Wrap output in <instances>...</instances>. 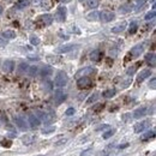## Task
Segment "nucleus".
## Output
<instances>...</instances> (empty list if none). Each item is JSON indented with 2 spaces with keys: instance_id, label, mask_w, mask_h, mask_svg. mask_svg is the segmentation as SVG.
Masks as SVG:
<instances>
[{
  "instance_id": "f257e3e1",
  "label": "nucleus",
  "mask_w": 156,
  "mask_h": 156,
  "mask_svg": "<svg viewBox=\"0 0 156 156\" xmlns=\"http://www.w3.org/2000/svg\"><path fill=\"white\" fill-rule=\"evenodd\" d=\"M67 82H69V77H67L66 72L64 71H58V73L55 75V78H54V84L56 86H65L67 84Z\"/></svg>"
},
{
  "instance_id": "f03ea898",
  "label": "nucleus",
  "mask_w": 156,
  "mask_h": 156,
  "mask_svg": "<svg viewBox=\"0 0 156 156\" xmlns=\"http://www.w3.org/2000/svg\"><path fill=\"white\" fill-rule=\"evenodd\" d=\"M77 85L79 89H86V88H89L93 85V81L90 79L88 76H83V77H79L77 81Z\"/></svg>"
},
{
  "instance_id": "7ed1b4c3",
  "label": "nucleus",
  "mask_w": 156,
  "mask_h": 156,
  "mask_svg": "<svg viewBox=\"0 0 156 156\" xmlns=\"http://www.w3.org/2000/svg\"><path fill=\"white\" fill-rule=\"evenodd\" d=\"M67 17V8L66 6H59L55 12V19L58 22H65Z\"/></svg>"
},
{
  "instance_id": "20e7f679",
  "label": "nucleus",
  "mask_w": 156,
  "mask_h": 156,
  "mask_svg": "<svg viewBox=\"0 0 156 156\" xmlns=\"http://www.w3.org/2000/svg\"><path fill=\"white\" fill-rule=\"evenodd\" d=\"M114 18H115V13L109 12V11H101L99 13V19H100L101 22H103V23L112 22Z\"/></svg>"
},
{
  "instance_id": "39448f33",
  "label": "nucleus",
  "mask_w": 156,
  "mask_h": 156,
  "mask_svg": "<svg viewBox=\"0 0 156 156\" xmlns=\"http://www.w3.org/2000/svg\"><path fill=\"white\" fill-rule=\"evenodd\" d=\"M37 118L40 119L41 118V120L45 123V124H51V123H53L54 121V119H55V116L53 115V114H49V113H42V112H37Z\"/></svg>"
},
{
  "instance_id": "423d86ee",
  "label": "nucleus",
  "mask_w": 156,
  "mask_h": 156,
  "mask_svg": "<svg viewBox=\"0 0 156 156\" xmlns=\"http://www.w3.org/2000/svg\"><path fill=\"white\" fill-rule=\"evenodd\" d=\"M149 125H150V121H149V120L141 121V123L136 124V125L133 126V131H134V133H141V132H143L144 130H147V129L149 127Z\"/></svg>"
},
{
  "instance_id": "0eeeda50",
  "label": "nucleus",
  "mask_w": 156,
  "mask_h": 156,
  "mask_svg": "<svg viewBox=\"0 0 156 156\" xmlns=\"http://www.w3.org/2000/svg\"><path fill=\"white\" fill-rule=\"evenodd\" d=\"M147 114H148V108L145 106H143V107H139V108H137L133 112V118L134 119H141Z\"/></svg>"
},
{
  "instance_id": "6e6552de",
  "label": "nucleus",
  "mask_w": 156,
  "mask_h": 156,
  "mask_svg": "<svg viewBox=\"0 0 156 156\" xmlns=\"http://www.w3.org/2000/svg\"><path fill=\"white\" fill-rule=\"evenodd\" d=\"M144 51V47L143 45H137V46H134L133 48H131V51H130V55L131 58H138Z\"/></svg>"
},
{
  "instance_id": "1a4fd4ad",
  "label": "nucleus",
  "mask_w": 156,
  "mask_h": 156,
  "mask_svg": "<svg viewBox=\"0 0 156 156\" xmlns=\"http://www.w3.org/2000/svg\"><path fill=\"white\" fill-rule=\"evenodd\" d=\"M150 75H151V70L150 69H145V70H143V71H141L138 73L136 82H137V83H142L144 79H147L148 77H150Z\"/></svg>"
},
{
  "instance_id": "9d476101",
  "label": "nucleus",
  "mask_w": 156,
  "mask_h": 156,
  "mask_svg": "<svg viewBox=\"0 0 156 156\" xmlns=\"http://www.w3.org/2000/svg\"><path fill=\"white\" fill-rule=\"evenodd\" d=\"M96 72V69H94V67H90V66H88V67H84V69L79 70L77 72V77H83V76H89V75H93Z\"/></svg>"
},
{
  "instance_id": "9b49d317",
  "label": "nucleus",
  "mask_w": 156,
  "mask_h": 156,
  "mask_svg": "<svg viewBox=\"0 0 156 156\" xmlns=\"http://www.w3.org/2000/svg\"><path fill=\"white\" fill-rule=\"evenodd\" d=\"M76 47H77L76 45H64V46L58 47L56 49H55V53H59V54H61V53H69V52H71L73 48H76Z\"/></svg>"
},
{
  "instance_id": "f8f14e48",
  "label": "nucleus",
  "mask_w": 156,
  "mask_h": 156,
  "mask_svg": "<svg viewBox=\"0 0 156 156\" xmlns=\"http://www.w3.org/2000/svg\"><path fill=\"white\" fill-rule=\"evenodd\" d=\"M15 69V63L12 60H5L3 63V71L5 73H10V72H12Z\"/></svg>"
},
{
  "instance_id": "ddd939ff",
  "label": "nucleus",
  "mask_w": 156,
  "mask_h": 156,
  "mask_svg": "<svg viewBox=\"0 0 156 156\" xmlns=\"http://www.w3.org/2000/svg\"><path fill=\"white\" fill-rule=\"evenodd\" d=\"M15 123H16V125H17L21 130H23V131L28 130V124H26V121H25L23 118H21V116H15Z\"/></svg>"
},
{
  "instance_id": "4468645a",
  "label": "nucleus",
  "mask_w": 156,
  "mask_h": 156,
  "mask_svg": "<svg viewBox=\"0 0 156 156\" xmlns=\"http://www.w3.org/2000/svg\"><path fill=\"white\" fill-rule=\"evenodd\" d=\"M65 99H66V95H65L61 90H56V91L54 93V100H55V103H56V104L63 103V102L65 101Z\"/></svg>"
},
{
  "instance_id": "2eb2a0df",
  "label": "nucleus",
  "mask_w": 156,
  "mask_h": 156,
  "mask_svg": "<svg viewBox=\"0 0 156 156\" xmlns=\"http://www.w3.org/2000/svg\"><path fill=\"white\" fill-rule=\"evenodd\" d=\"M126 25H127V23H126L125 21H123V22L119 23L118 25H115V26L112 28V33H113V34H120V33H123L125 29H126Z\"/></svg>"
},
{
  "instance_id": "dca6fc26",
  "label": "nucleus",
  "mask_w": 156,
  "mask_h": 156,
  "mask_svg": "<svg viewBox=\"0 0 156 156\" xmlns=\"http://www.w3.org/2000/svg\"><path fill=\"white\" fill-rule=\"evenodd\" d=\"M29 124H30L31 127H38L41 124V120L35 114H29Z\"/></svg>"
},
{
  "instance_id": "f3484780",
  "label": "nucleus",
  "mask_w": 156,
  "mask_h": 156,
  "mask_svg": "<svg viewBox=\"0 0 156 156\" xmlns=\"http://www.w3.org/2000/svg\"><path fill=\"white\" fill-rule=\"evenodd\" d=\"M40 19L45 23V25H51L52 22H53V16L49 15V13H46V15H42L40 17Z\"/></svg>"
},
{
  "instance_id": "a211bd4d",
  "label": "nucleus",
  "mask_w": 156,
  "mask_h": 156,
  "mask_svg": "<svg viewBox=\"0 0 156 156\" xmlns=\"http://www.w3.org/2000/svg\"><path fill=\"white\" fill-rule=\"evenodd\" d=\"M145 61H147L150 66H155V64H156L155 54H154V53H148L147 55H145Z\"/></svg>"
},
{
  "instance_id": "6ab92c4d",
  "label": "nucleus",
  "mask_w": 156,
  "mask_h": 156,
  "mask_svg": "<svg viewBox=\"0 0 156 156\" xmlns=\"http://www.w3.org/2000/svg\"><path fill=\"white\" fill-rule=\"evenodd\" d=\"M28 6H29V1H28V0H18V1L16 3V5H15V8L23 10V8L28 7Z\"/></svg>"
},
{
  "instance_id": "aec40b11",
  "label": "nucleus",
  "mask_w": 156,
  "mask_h": 156,
  "mask_svg": "<svg viewBox=\"0 0 156 156\" xmlns=\"http://www.w3.org/2000/svg\"><path fill=\"white\" fill-rule=\"evenodd\" d=\"M53 73V69L51 66H45L42 67V70H41V76L42 77H48V76H51Z\"/></svg>"
},
{
  "instance_id": "412c9836",
  "label": "nucleus",
  "mask_w": 156,
  "mask_h": 156,
  "mask_svg": "<svg viewBox=\"0 0 156 156\" xmlns=\"http://www.w3.org/2000/svg\"><path fill=\"white\" fill-rule=\"evenodd\" d=\"M101 56H102V53H101L99 49L94 51V52L90 54V58H91V60H93V61H100Z\"/></svg>"
},
{
  "instance_id": "4be33fe9",
  "label": "nucleus",
  "mask_w": 156,
  "mask_h": 156,
  "mask_svg": "<svg viewBox=\"0 0 156 156\" xmlns=\"http://www.w3.org/2000/svg\"><path fill=\"white\" fill-rule=\"evenodd\" d=\"M3 37L6 38V40H13L16 37V33L13 30H6L3 33Z\"/></svg>"
},
{
  "instance_id": "5701e85b",
  "label": "nucleus",
  "mask_w": 156,
  "mask_h": 156,
  "mask_svg": "<svg viewBox=\"0 0 156 156\" xmlns=\"http://www.w3.org/2000/svg\"><path fill=\"white\" fill-rule=\"evenodd\" d=\"M116 94V90L115 89H108V90H106L102 93V96L104 97V99H112L113 96H115Z\"/></svg>"
},
{
  "instance_id": "b1692460",
  "label": "nucleus",
  "mask_w": 156,
  "mask_h": 156,
  "mask_svg": "<svg viewBox=\"0 0 156 156\" xmlns=\"http://www.w3.org/2000/svg\"><path fill=\"white\" fill-rule=\"evenodd\" d=\"M86 19H88V21H97V19H99V12L93 11L90 13H88L86 15Z\"/></svg>"
},
{
  "instance_id": "393cba45",
  "label": "nucleus",
  "mask_w": 156,
  "mask_h": 156,
  "mask_svg": "<svg viewBox=\"0 0 156 156\" xmlns=\"http://www.w3.org/2000/svg\"><path fill=\"white\" fill-rule=\"evenodd\" d=\"M29 41H30V43L33 46H38L41 43V40H40V37L36 36V35H31L30 38H29Z\"/></svg>"
},
{
  "instance_id": "a878e982",
  "label": "nucleus",
  "mask_w": 156,
  "mask_h": 156,
  "mask_svg": "<svg viewBox=\"0 0 156 156\" xmlns=\"http://www.w3.org/2000/svg\"><path fill=\"white\" fill-rule=\"evenodd\" d=\"M34 139H35L34 136H24V137L22 138V142H23V144H25V145H30V144L34 142Z\"/></svg>"
},
{
  "instance_id": "bb28decb",
  "label": "nucleus",
  "mask_w": 156,
  "mask_h": 156,
  "mask_svg": "<svg viewBox=\"0 0 156 156\" xmlns=\"http://www.w3.org/2000/svg\"><path fill=\"white\" fill-rule=\"evenodd\" d=\"M37 72H38V67H37V66H30V67H28V73H29V76L34 77V76L37 75Z\"/></svg>"
},
{
  "instance_id": "cd10ccee",
  "label": "nucleus",
  "mask_w": 156,
  "mask_h": 156,
  "mask_svg": "<svg viewBox=\"0 0 156 156\" xmlns=\"http://www.w3.org/2000/svg\"><path fill=\"white\" fill-rule=\"evenodd\" d=\"M137 29H138V24L136 23V22H132V23L130 24V29H129V33H130V35L136 34V31H137Z\"/></svg>"
},
{
  "instance_id": "c85d7f7f",
  "label": "nucleus",
  "mask_w": 156,
  "mask_h": 156,
  "mask_svg": "<svg viewBox=\"0 0 156 156\" xmlns=\"http://www.w3.org/2000/svg\"><path fill=\"white\" fill-rule=\"evenodd\" d=\"M154 137H155V131H148L145 134L142 136V139H143V141H148V139L154 138Z\"/></svg>"
},
{
  "instance_id": "c756f323",
  "label": "nucleus",
  "mask_w": 156,
  "mask_h": 156,
  "mask_svg": "<svg viewBox=\"0 0 156 156\" xmlns=\"http://www.w3.org/2000/svg\"><path fill=\"white\" fill-rule=\"evenodd\" d=\"M114 133H115V129H111V130H108L107 132H104V133L102 134V138H103V139H108V138L112 137Z\"/></svg>"
},
{
  "instance_id": "7c9ffc66",
  "label": "nucleus",
  "mask_w": 156,
  "mask_h": 156,
  "mask_svg": "<svg viewBox=\"0 0 156 156\" xmlns=\"http://www.w3.org/2000/svg\"><path fill=\"white\" fill-rule=\"evenodd\" d=\"M99 94H97V93H95L94 95H91L90 97H89V99H88L86 100V104H91V103H94L95 101H97V99H99Z\"/></svg>"
},
{
  "instance_id": "2f4dec72",
  "label": "nucleus",
  "mask_w": 156,
  "mask_h": 156,
  "mask_svg": "<svg viewBox=\"0 0 156 156\" xmlns=\"http://www.w3.org/2000/svg\"><path fill=\"white\" fill-rule=\"evenodd\" d=\"M47 60H48V63H51V64H58V63L60 61V58H59V56L48 55V56H47Z\"/></svg>"
},
{
  "instance_id": "473e14b6",
  "label": "nucleus",
  "mask_w": 156,
  "mask_h": 156,
  "mask_svg": "<svg viewBox=\"0 0 156 156\" xmlns=\"http://www.w3.org/2000/svg\"><path fill=\"white\" fill-rule=\"evenodd\" d=\"M55 131V126H48V127H45L42 130V134H51Z\"/></svg>"
},
{
  "instance_id": "72a5a7b5",
  "label": "nucleus",
  "mask_w": 156,
  "mask_h": 156,
  "mask_svg": "<svg viewBox=\"0 0 156 156\" xmlns=\"http://www.w3.org/2000/svg\"><path fill=\"white\" fill-rule=\"evenodd\" d=\"M28 64H25V63H22V64H19V66H18V71L21 72V73H24V72H26L28 71Z\"/></svg>"
},
{
  "instance_id": "f704fd0d",
  "label": "nucleus",
  "mask_w": 156,
  "mask_h": 156,
  "mask_svg": "<svg viewBox=\"0 0 156 156\" xmlns=\"http://www.w3.org/2000/svg\"><path fill=\"white\" fill-rule=\"evenodd\" d=\"M88 6L90 8H96L99 6V0H88Z\"/></svg>"
},
{
  "instance_id": "c9c22d12",
  "label": "nucleus",
  "mask_w": 156,
  "mask_h": 156,
  "mask_svg": "<svg viewBox=\"0 0 156 156\" xmlns=\"http://www.w3.org/2000/svg\"><path fill=\"white\" fill-rule=\"evenodd\" d=\"M138 66H139V64H136V65H133L132 67H130V69H127V71H126V73H127L129 76H132V75L136 72V70L138 69Z\"/></svg>"
},
{
  "instance_id": "e433bc0d",
  "label": "nucleus",
  "mask_w": 156,
  "mask_h": 156,
  "mask_svg": "<svg viewBox=\"0 0 156 156\" xmlns=\"http://www.w3.org/2000/svg\"><path fill=\"white\" fill-rule=\"evenodd\" d=\"M147 3V0H137V6H136V11H139L143 8V6Z\"/></svg>"
},
{
  "instance_id": "4c0bfd02",
  "label": "nucleus",
  "mask_w": 156,
  "mask_h": 156,
  "mask_svg": "<svg viewBox=\"0 0 156 156\" xmlns=\"http://www.w3.org/2000/svg\"><path fill=\"white\" fill-rule=\"evenodd\" d=\"M155 11L153 10V11H150V12H148L147 15H145V19H147V21H150V19H154L155 18Z\"/></svg>"
},
{
  "instance_id": "58836bf2",
  "label": "nucleus",
  "mask_w": 156,
  "mask_h": 156,
  "mask_svg": "<svg viewBox=\"0 0 156 156\" xmlns=\"http://www.w3.org/2000/svg\"><path fill=\"white\" fill-rule=\"evenodd\" d=\"M131 7H129V5H124L123 7H120V12L121 13H126V12H130L131 11Z\"/></svg>"
},
{
  "instance_id": "ea45409f",
  "label": "nucleus",
  "mask_w": 156,
  "mask_h": 156,
  "mask_svg": "<svg viewBox=\"0 0 156 156\" xmlns=\"http://www.w3.org/2000/svg\"><path fill=\"white\" fill-rule=\"evenodd\" d=\"M75 113H76V109L73 108V107H70V108H67L66 112H65V114H66V115H69V116H70V115H73Z\"/></svg>"
},
{
  "instance_id": "a19ab883",
  "label": "nucleus",
  "mask_w": 156,
  "mask_h": 156,
  "mask_svg": "<svg viewBox=\"0 0 156 156\" xmlns=\"http://www.w3.org/2000/svg\"><path fill=\"white\" fill-rule=\"evenodd\" d=\"M149 86L151 88V89H155V88H156V78L155 77H153L151 81L149 82Z\"/></svg>"
},
{
  "instance_id": "79ce46f5",
  "label": "nucleus",
  "mask_w": 156,
  "mask_h": 156,
  "mask_svg": "<svg viewBox=\"0 0 156 156\" xmlns=\"http://www.w3.org/2000/svg\"><path fill=\"white\" fill-rule=\"evenodd\" d=\"M7 45V40L4 37H0V47H6Z\"/></svg>"
},
{
  "instance_id": "37998d69",
  "label": "nucleus",
  "mask_w": 156,
  "mask_h": 156,
  "mask_svg": "<svg viewBox=\"0 0 156 156\" xmlns=\"http://www.w3.org/2000/svg\"><path fill=\"white\" fill-rule=\"evenodd\" d=\"M103 107H104L103 103H102V104H97V106L94 107V111H95V112H99L100 109H103Z\"/></svg>"
},
{
  "instance_id": "c03bdc74",
  "label": "nucleus",
  "mask_w": 156,
  "mask_h": 156,
  "mask_svg": "<svg viewBox=\"0 0 156 156\" xmlns=\"http://www.w3.org/2000/svg\"><path fill=\"white\" fill-rule=\"evenodd\" d=\"M67 142V139L66 138H64V139H61V141H58L56 143H55V145H56V147H59V145H63V144H65Z\"/></svg>"
},
{
  "instance_id": "a18cd8bd",
  "label": "nucleus",
  "mask_w": 156,
  "mask_h": 156,
  "mask_svg": "<svg viewBox=\"0 0 156 156\" xmlns=\"http://www.w3.org/2000/svg\"><path fill=\"white\" fill-rule=\"evenodd\" d=\"M130 116H131V114H129V113L124 114V115H123V120H124V121H126V123H127V121H129V118H130Z\"/></svg>"
},
{
  "instance_id": "49530a36",
  "label": "nucleus",
  "mask_w": 156,
  "mask_h": 156,
  "mask_svg": "<svg viewBox=\"0 0 156 156\" xmlns=\"http://www.w3.org/2000/svg\"><path fill=\"white\" fill-rule=\"evenodd\" d=\"M1 145H3V147H11V142H8V141H3V142H1Z\"/></svg>"
},
{
  "instance_id": "de8ad7c7",
  "label": "nucleus",
  "mask_w": 156,
  "mask_h": 156,
  "mask_svg": "<svg viewBox=\"0 0 156 156\" xmlns=\"http://www.w3.org/2000/svg\"><path fill=\"white\" fill-rule=\"evenodd\" d=\"M90 151H91V149H88V150H84V151H82V154H81V156H88L90 154Z\"/></svg>"
},
{
  "instance_id": "09e8293b",
  "label": "nucleus",
  "mask_w": 156,
  "mask_h": 156,
  "mask_svg": "<svg viewBox=\"0 0 156 156\" xmlns=\"http://www.w3.org/2000/svg\"><path fill=\"white\" fill-rule=\"evenodd\" d=\"M106 127H108L107 125H102V126H100V127H97V130H102V129H106Z\"/></svg>"
},
{
  "instance_id": "8fccbe9b",
  "label": "nucleus",
  "mask_w": 156,
  "mask_h": 156,
  "mask_svg": "<svg viewBox=\"0 0 156 156\" xmlns=\"http://www.w3.org/2000/svg\"><path fill=\"white\" fill-rule=\"evenodd\" d=\"M71 0H60V3H63V4H66V3H70Z\"/></svg>"
},
{
  "instance_id": "3c124183",
  "label": "nucleus",
  "mask_w": 156,
  "mask_h": 156,
  "mask_svg": "<svg viewBox=\"0 0 156 156\" xmlns=\"http://www.w3.org/2000/svg\"><path fill=\"white\" fill-rule=\"evenodd\" d=\"M1 13H3V7L0 6V15H1Z\"/></svg>"
},
{
  "instance_id": "603ef678",
  "label": "nucleus",
  "mask_w": 156,
  "mask_h": 156,
  "mask_svg": "<svg viewBox=\"0 0 156 156\" xmlns=\"http://www.w3.org/2000/svg\"><path fill=\"white\" fill-rule=\"evenodd\" d=\"M78 1H79V3H83V1H84V0H78Z\"/></svg>"
},
{
  "instance_id": "864d4df0",
  "label": "nucleus",
  "mask_w": 156,
  "mask_h": 156,
  "mask_svg": "<svg viewBox=\"0 0 156 156\" xmlns=\"http://www.w3.org/2000/svg\"><path fill=\"white\" fill-rule=\"evenodd\" d=\"M40 156H43V155H40Z\"/></svg>"
}]
</instances>
